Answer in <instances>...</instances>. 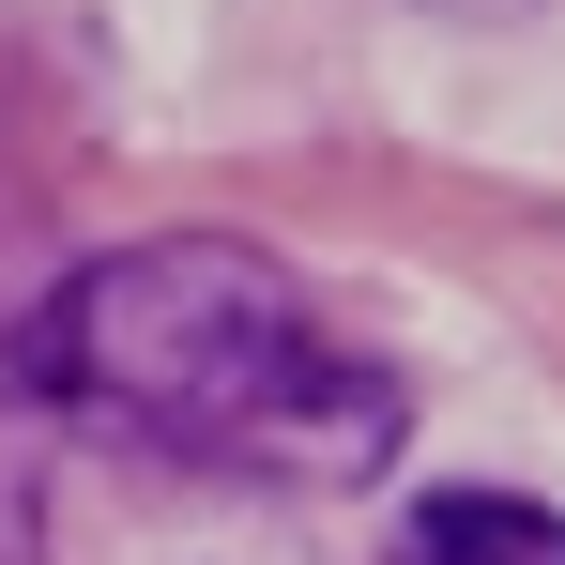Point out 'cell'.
I'll return each mask as SVG.
<instances>
[{
	"label": "cell",
	"instance_id": "cell-1",
	"mask_svg": "<svg viewBox=\"0 0 565 565\" xmlns=\"http://www.w3.org/2000/svg\"><path fill=\"white\" fill-rule=\"evenodd\" d=\"M15 382L62 397L77 428H122L153 459L214 473H382L397 459V382L321 337L276 245L245 230H153L107 245L15 321Z\"/></svg>",
	"mask_w": 565,
	"mask_h": 565
},
{
	"label": "cell",
	"instance_id": "cell-2",
	"mask_svg": "<svg viewBox=\"0 0 565 565\" xmlns=\"http://www.w3.org/2000/svg\"><path fill=\"white\" fill-rule=\"evenodd\" d=\"M413 565H565V520L520 504V489H444L413 520Z\"/></svg>",
	"mask_w": 565,
	"mask_h": 565
}]
</instances>
